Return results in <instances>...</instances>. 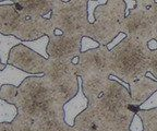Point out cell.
<instances>
[{
	"instance_id": "obj_1",
	"label": "cell",
	"mask_w": 157,
	"mask_h": 131,
	"mask_svg": "<svg viewBox=\"0 0 157 131\" xmlns=\"http://www.w3.org/2000/svg\"><path fill=\"white\" fill-rule=\"evenodd\" d=\"M151 50L147 43L128 37L110 50L111 75L130 85L150 71Z\"/></svg>"
},
{
	"instance_id": "obj_2",
	"label": "cell",
	"mask_w": 157,
	"mask_h": 131,
	"mask_svg": "<svg viewBox=\"0 0 157 131\" xmlns=\"http://www.w3.org/2000/svg\"><path fill=\"white\" fill-rule=\"evenodd\" d=\"M125 17L124 0H107L96 9L95 23L88 24L85 36L101 45H109L121 33V23Z\"/></svg>"
},
{
	"instance_id": "obj_3",
	"label": "cell",
	"mask_w": 157,
	"mask_h": 131,
	"mask_svg": "<svg viewBox=\"0 0 157 131\" xmlns=\"http://www.w3.org/2000/svg\"><path fill=\"white\" fill-rule=\"evenodd\" d=\"M52 22L56 30L64 36H85L90 24L87 17V0H55Z\"/></svg>"
},
{
	"instance_id": "obj_4",
	"label": "cell",
	"mask_w": 157,
	"mask_h": 131,
	"mask_svg": "<svg viewBox=\"0 0 157 131\" xmlns=\"http://www.w3.org/2000/svg\"><path fill=\"white\" fill-rule=\"evenodd\" d=\"M121 32L128 37L136 38L144 43L157 37V29L147 13L136 5V8L124 17L121 23Z\"/></svg>"
},
{
	"instance_id": "obj_5",
	"label": "cell",
	"mask_w": 157,
	"mask_h": 131,
	"mask_svg": "<svg viewBox=\"0 0 157 131\" xmlns=\"http://www.w3.org/2000/svg\"><path fill=\"white\" fill-rule=\"evenodd\" d=\"M47 62L48 60L46 58L21 44L11 50L8 64H12L17 69L33 75H40L44 74Z\"/></svg>"
},
{
	"instance_id": "obj_6",
	"label": "cell",
	"mask_w": 157,
	"mask_h": 131,
	"mask_svg": "<svg viewBox=\"0 0 157 131\" xmlns=\"http://www.w3.org/2000/svg\"><path fill=\"white\" fill-rule=\"evenodd\" d=\"M81 35L64 36L52 35L49 36V45L47 48L49 59L59 61H72L81 55Z\"/></svg>"
},
{
	"instance_id": "obj_7",
	"label": "cell",
	"mask_w": 157,
	"mask_h": 131,
	"mask_svg": "<svg viewBox=\"0 0 157 131\" xmlns=\"http://www.w3.org/2000/svg\"><path fill=\"white\" fill-rule=\"evenodd\" d=\"M86 72H99L110 77V50L107 46L101 45L96 49L81 52L78 56L76 75L81 77Z\"/></svg>"
},
{
	"instance_id": "obj_8",
	"label": "cell",
	"mask_w": 157,
	"mask_h": 131,
	"mask_svg": "<svg viewBox=\"0 0 157 131\" xmlns=\"http://www.w3.org/2000/svg\"><path fill=\"white\" fill-rule=\"evenodd\" d=\"M122 105L136 106L134 101L132 99L130 91L118 82L109 79L103 96L90 106H93L101 113H105V111H109L116 107L122 106Z\"/></svg>"
},
{
	"instance_id": "obj_9",
	"label": "cell",
	"mask_w": 157,
	"mask_h": 131,
	"mask_svg": "<svg viewBox=\"0 0 157 131\" xmlns=\"http://www.w3.org/2000/svg\"><path fill=\"white\" fill-rule=\"evenodd\" d=\"M17 99L45 102L55 99L52 87L44 79V74L26 79L19 87Z\"/></svg>"
},
{
	"instance_id": "obj_10",
	"label": "cell",
	"mask_w": 157,
	"mask_h": 131,
	"mask_svg": "<svg viewBox=\"0 0 157 131\" xmlns=\"http://www.w3.org/2000/svg\"><path fill=\"white\" fill-rule=\"evenodd\" d=\"M55 31L56 29L52 20L45 17H29L22 15V23L15 37L22 42H34L45 35H55Z\"/></svg>"
},
{
	"instance_id": "obj_11",
	"label": "cell",
	"mask_w": 157,
	"mask_h": 131,
	"mask_svg": "<svg viewBox=\"0 0 157 131\" xmlns=\"http://www.w3.org/2000/svg\"><path fill=\"white\" fill-rule=\"evenodd\" d=\"M37 131H78L69 126L64 119L63 104L55 101L50 108L34 121Z\"/></svg>"
},
{
	"instance_id": "obj_12",
	"label": "cell",
	"mask_w": 157,
	"mask_h": 131,
	"mask_svg": "<svg viewBox=\"0 0 157 131\" xmlns=\"http://www.w3.org/2000/svg\"><path fill=\"white\" fill-rule=\"evenodd\" d=\"M74 128L78 131H117L101 111L93 106H88L75 119Z\"/></svg>"
},
{
	"instance_id": "obj_13",
	"label": "cell",
	"mask_w": 157,
	"mask_h": 131,
	"mask_svg": "<svg viewBox=\"0 0 157 131\" xmlns=\"http://www.w3.org/2000/svg\"><path fill=\"white\" fill-rule=\"evenodd\" d=\"M81 79L83 93L92 105L103 96L109 77L99 72H86L82 74Z\"/></svg>"
},
{
	"instance_id": "obj_14",
	"label": "cell",
	"mask_w": 157,
	"mask_h": 131,
	"mask_svg": "<svg viewBox=\"0 0 157 131\" xmlns=\"http://www.w3.org/2000/svg\"><path fill=\"white\" fill-rule=\"evenodd\" d=\"M76 72H78V64H74L72 61L48 59L44 71V79L52 87H55L62 80L76 74Z\"/></svg>"
},
{
	"instance_id": "obj_15",
	"label": "cell",
	"mask_w": 157,
	"mask_h": 131,
	"mask_svg": "<svg viewBox=\"0 0 157 131\" xmlns=\"http://www.w3.org/2000/svg\"><path fill=\"white\" fill-rule=\"evenodd\" d=\"M55 0H14V8L20 14L29 17H45L52 12Z\"/></svg>"
},
{
	"instance_id": "obj_16",
	"label": "cell",
	"mask_w": 157,
	"mask_h": 131,
	"mask_svg": "<svg viewBox=\"0 0 157 131\" xmlns=\"http://www.w3.org/2000/svg\"><path fill=\"white\" fill-rule=\"evenodd\" d=\"M78 85H80V89H78L76 96L70 99L67 104L63 105L64 119H66L67 124L71 127H74L75 119L78 118V116H80L90 106V102H88L87 97L83 93L81 77H78Z\"/></svg>"
},
{
	"instance_id": "obj_17",
	"label": "cell",
	"mask_w": 157,
	"mask_h": 131,
	"mask_svg": "<svg viewBox=\"0 0 157 131\" xmlns=\"http://www.w3.org/2000/svg\"><path fill=\"white\" fill-rule=\"evenodd\" d=\"M157 92V81L148 77H142L130 84V93L135 105L140 107Z\"/></svg>"
},
{
	"instance_id": "obj_18",
	"label": "cell",
	"mask_w": 157,
	"mask_h": 131,
	"mask_svg": "<svg viewBox=\"0 0 157 131\" xmlns=\"http://www.w3.org/2000/svg\"><path fill=\"white\" fill-rule=\"evenodd\" d=\"M22 23V15L13 6H0V34L15 35Z\"/></svg>"
},
{
	"instance_id": "obj_19",
	"label": "cell",
	"mask_w": 157,
	"mask_h": 131,
	"mask_svg": "<svg viewBox=\"0 0 157 131\" xmlns=\"http://www.w3.org/2000/svg\"><path fill=\"white\" fill-rule=\"evenodd\" d=\"M78 89H80L78 77L76 74H73L71 77L62 80L61 82H59L55 87H52L55 99L62 103L63 105L67 104L70 99L76 96Z\"/></svg>"
},
{
	"instance_id": "obj_20",
	"label": "cell",
	"mask_w": 157,
	"mask_h": 131,
	"mask_svg": "<svg viewBox=\"0 0 157 131\" xmlns=\"http://www.w3.org/2000/svg\"><path fill=\"white\" fill-rule=\"evenodd\" d=\"M31 77H34V75L17 69L12 64H7V67L2 71H0V87L9 84V85L20 87L25 80Z\"/></svg>"
},
{
	"instance_id": "obj_21",
	"label": "cell",
	"mask_w": 157,
	"mask_h": 131,
	"mask_svg": "<svg viewBox=\"0 0 157 131\" xmlns=\"http://www.w3.org/2000/svg\"><path fill=\"white\" fill-rule=\"evenodd\" d=\"M22 43V40L13 35L0 34V71L7 67L11 50Z\"/></svg>"
},
{
	"instance_id": "obj_22",
	"label": "cell",
	"mask_w": 157,
	"mask_h": 131,
	"mask_svg": "<svg viewBox=\"0 0 157 131\" xmlns=\"http://www.w3.org/2000/svg\"><path fill=\"white\" fill-rule=\"evenodd\" d=\"M19 115V109L14 104L0 99V124H12Z\"/></svg>"
},
{
	"instance_id": "obj_23",
	"label": "cell",
	"mask_w": 157,
	"mask_h": 131,
	"mask_svg": "<svg viewBox=\"0 0 157 131\" xmlns=\"http://www.w3.org/2000/svg\"><path fill=\"white\" fill-rule=\"evenodd\" d=\"M137 115L141 117L144 125V131H157V108L150 110H139Z\"/></svg>"
},
{
	"instance_id": "obj_24",
	"label": "cell",
	"mask_w": 157,
	"mask_h": 131,
	"mask_svg": "<svg viewBox=\"0 0 157 131\" xmlns=\"http://www.w3.org/2000/svg\"><path fill=\"white\" fill-rule=\"evenodd\" d=\"M49 36L45 35V36L40 37L38 40H34V42H23L22 44L25 45L26 47L31 48L32 50H34L35 52H37L38 55H40L42 57L46 58L47 60L49 59L48 52H47V48L49 45Z\"/></svg>"
},
{
	"instance_id": "obj_25",
	"label": "cell",
	"mask_w": 157,
	"mask_h": 131,
	"mask_svg": "<svg viewBox=\"0 0 157 131\" xmlns=\"http://www.w3.org/2000/svg\"><path fill=\"white\" fill-rule=\"evenodd\" d=\"M12 127L14 131H37L32 119L20 114L12 122Z\"/></svg>"
},
{
	"instance_id": "obj_26",
	"label": "cell",
	"mask_w": 157,
	"mask_h": 131,
	"mask_svg": "<svg viewBox=\"0 0 157 131\" xmlns=\"http://www.w3.org/2000/svg\"><path fill=\"white\" fill-rule=\"evenodd\" d=\"M17 94H19V87L14 85H2L0 87V99L8 102L10 104H14L17 101Z\"/></svg>"
},
{
	"instance_id": "obj_27",
	"label": "cell",
	"mask_w": 157,
	"mask_h": 131,
	"mask_svg": "<svg viewBox=\"0 0 157 131\" xmlns=\"http://www.w3.org/2000/svg\"><path fill=\"white\" fill-rule=\"evenodd\" d=\"M107 3V0H87V17L90 24L95 23V11L99 6Z\"/></svg>"
},
{
	"instance_id": "obj_28",
	"label": "cell",
	"mask_w": 157,
	"mask_h": 131,
	"mask_svg": "<svg viewBox=\"0 0 157 131\" xmlns=\"http://www.w3.org/2000/svg\"><path fill=\"white\" fill-rule=\"evenodd\" d=\"M146 77H148V78H151V79L156 80L157 81V79H155L154 75H153L152 73H150V72H147L146 73ZM155 108H157V92L156 93H154L150 98L145 102L144 104H142L140 106L141 110H150V109H155Z\"/></svg>"
},
{
	"instance_id": "obj_29",
	"label": "cell",
	"mask_w": 157,
	"mask_h": 131,
	"mask_svg": "<svg viewBox=\"0 0 157 131\" xmlns=\"http://www.w3.org/2000/svg\"><path fill=\"white\" fill-rule=\"evenodd\" d=\"M101 46V44L96 40H94L93 38L87 36L82 37V42H81V52H86L88 50L96 49Z\"/></svg>"
},
{
	"instance_id": "obj_30",
	"label": "cell",
	"mask_w": 157,
	"mask_h": 131,
	"mask_svg": "<svg viewBox=\"0 0 157 131\" xmlns=\"http://www.w3.org/2000/svg\"><path fill=\"white\" fill-rule=\"evenodd\" d=\"M150 73H152L157 79V50L151 52L150 56Z\"/></svg>"
},
{
	"instance_id": "obj_31",
	"label": "cell",
	"mask_w": 157,
	"mask_h": 131,
	"mask_svg": "<svg viewBox=\"0 0 157 131\" xmlns=\"http://www.w3.org/2000/svg\"><path fill=\"white\" fill-rule=\"evenodd\" d=\"M130 131H144L143 121H142V119H141V117L137 114H135V116L133 117V120L130 126Z\"/></svg>"
},
{
	"instance_id": "obj_32",
	"label": "cell",
	"mask_w": 157,
	"mask_h": 131,
	"mask_svg": "<svg viewBox=\"0 0 157 131\" xmlns=\"http://www.w3.org/2000/svg\"><path fill=\"white\" fill-rule=\"evenodd\" d=\"M125 38H127V35H125L124 33H122V32H121L120 34L118 35V36L116 37L115 40H113V42L110 43V44H109V45H107V48H108V49H109V50H113V48H115V47H117L118 45L120 44L121 42H123V40H124Z\"/></svg>"
},
{
	"instance_id": "obj_33",
	"label": "cell",
	"mask_w": 157,
	"mask_h": 131,
	"mask_svg": "<svg viewBox=\"0 0 157 131\" xmlns=\"http://www.w3.org/2000/svg\"><path fill=\"white\" fill-rule=\"evenodd\" d=\"M124 3H125V17H127V15L130 14L131 11L134 10L135 8H136L137 1L136 0H124Z\"/></svg>"
},
{
	"instance_id": "obj_34",
	"label": "cell",
	"mask_w": 157,
	"mask_h": 131,
	"mask_svg": "<svg viewBox=\"0 0 157 131\" xmlns=\"http://www.w3.org/2000/svg\"><path fill=\"white\" fill-rule=\"evenodd\" d=\"M147 47L151 52H154V50H157V40H151L150 42L147 43Z\"/></svg>"
},
{
	"instance_id": "obj_35",
	"label": "cell",
	"mask_w": 157,
	"mask_h": 131,
	"mask_svg": "<svg viewBox=\"0 0 157 131\" xmlns=\"http://www.w3.org/2000/svg\"><path fill=\"white\" fill-rule=\"evenodd\" d=\"M0 131H14L12 124H0Z\"/></svg>"
},
{
	"instance_id": "obj_36",
	"label": "cell",
	"mask_w": 157,
	"mask_h": 131,
	"mask_svg": "<svg viewBox=\"0 0 157 131\" xmlns=\"http://www.w3.org/2000/svg\"><path fill=\"white\" fill-rule=\"evenodd\" d=\"M14 5V0H5V1H0V6H13Z\"/></svg>"
},
{
	"instance_id": "obj_37",
	"label": "cell",
	"mask_w": 157,
	"mask_h": 131,
	"mask_svg": "<svg viewBox=\"0 0 157 131\" xmlns=\"http://www.w3.org/2000/svg\"><path fill=\"white\" fill-rule=\"evenodd\" d=\"M123 131H130V129H129V130H123Z\"/></svg>"
},
{
	"instance_id": "obj_38",
	"label": "cell",
	"mask_w": 157,
	"mask_h": 131,
	"mask_svg": "<svg viewBox=\"0 0 157 131\" xmlns=\"http://www.w3.org/2000/svg\"><path fill=\"white\" fill-rule=\"evenodd\" d=\"M155 40H157V37H156V38H155Z\"/></svg>"
},
{
	"instance_id": "obj_39",
	"label": "cell",
	"mask_w": 157,
	"mask_h": 131,
	"mask_svg": "<svg viewBox=\"0 0 157 131\" xmlns=\"http://www.w3.org/2000/svg\"><path fill=\"white\" fill-rule=\"evenodd\" d=\"M156 2H157V0H156Z\"/></svg>"
}]
</instances>
